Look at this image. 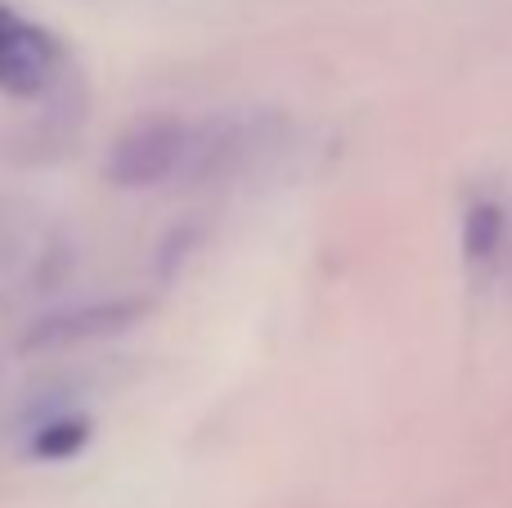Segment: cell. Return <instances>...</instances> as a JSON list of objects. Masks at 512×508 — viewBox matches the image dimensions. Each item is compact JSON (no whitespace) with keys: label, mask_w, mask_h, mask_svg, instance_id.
Wrapping results in <instances>:
<instances>
[{"label":"cell","mask_w":512,"mask_h":508,"mask_svg":"<svg viewBox=\"0 0 512 508\" xmlns=\"http://www.w3.org/2000/svg\"><path fill=\"white\" fill-rule=\"evenodd\" d=\"M194 153V135L180 117H144L117 135L108 153V180L122 189H153L171 180Z\"/></svg>","instance_id":"cell-1"},{"label":"cell","mask_w":512,"mask_h":508,"mask_svg":"<svg viewBox=\"0 0 512 508\" xmlns=\"http://www.w3.org/2000/svg\"><path fill=\"white\" fill-rule=\"evenodd\" d=\"M63 68V50L50 27L0 5V95L36 99Z\"/></svg>","instance_id":"cell-2"},{"label":"cell","mask_w":512,"mask_h":508,"mask_svg":"<svg viewBox=\"0 0 512 508\" xmlns=\"http://www.w3.org/2000/svg\"><path fill=\"white\" fill-rule=\"evenodd\" d=\"M144 306L140 302H99V306H77V311L50 315V320L32 324L23 333L18 347L23 351H59V347H77L90 338H108V333H122L140 320Z\"/></svg>","instance_id":"cell-3"},{"label":"cell","mask_w":512,"mask_h":508,"mask_svg":"<svg viewBox=\"0 0 512 508\" xmlns=\"http://www.w3.org/2000/svg\"><path fill=\"white\" fill-rule=\"evenodd\" d=\"M499 243H504V212H499V203L481 198L463 216V252H468V261L481 266V261H490L499 252Z\"/></svg>","instance_id":"cell-4"},{"label":"cell","mask_w":512,"mask_h":508,"mask_svg":"<svg viewBox=\"0 0 512 508\" xmlns=\"http://www.w3.org/2000/svg\"><path fill=\"white\" fill-rule=\"evenodd\" d=\"M86 441H90V423L86 419H50L32 437V455L36 459H72Z\"/></svg>","instance_id":"cell-5"}]
</instances>
